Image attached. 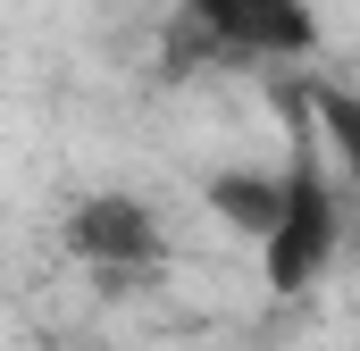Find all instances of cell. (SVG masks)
Returning <instances> with one entry per match:
<instances>
[{
  "label": "cell",
  "mask_w": 360,
  "mask_h": 351,
  "mask_svg": "<svg viewBox=\"0 0 360 351\" xmlns=\"http://www.w3.org/2000/svg\"><path fill=\"white\" fill-rule=\"evenodd\" d=\"M335 251H344L335 159H327V143H319V126L302 109V134L285 151V201H276V226L260 234V284L276 301H302V293H319V276L335 267Z\"/></svg>",
  "instance_id": "1"
},
{
  "label": "cell",
  "mask_w": 360,
  "mask_h": 351,
  "mask_svg": "<svg viewBox=\"0 0 360 351\" xmlns=\"http://www.w3.org/2000/svg\"><path fill=\"white\" fill-rule=\"evenodd\" d=\"M59 243H68V260L101 267V276H151V267L168 260V226H160V209L143 201V192H84L68 218H59Z\"/></svg>",
  "instance_id": "2"
},
{
  "label": "cell",
  "mask_w": 360,
  "mask_h": 351,
  "mask_svg": "<svg viewBox=\"0 0 360 351\" xmlns=\"http://www.w3.org/2000/svg\"><path fill=\"white\" fill-rule=\"evenodd\" d=\"M176 17L218 59H310L319 51L310 0H176Z\"/></svg>",
  "instance_id": "3"
},
{
  "label": "cell",
  "mask_w": 360,
  "mask_h": 351,
  "mask_svg": "<svg viewBox=\"0 0 360 351\" xmlns=\"http://www.w3.org/2000/svg\"><path fill=\"white\" fill-rule=\"evenodd\" d=\"M276 201H285V168H260V159H235V168L201 176V209L226 234H243V243H260L276 226Z\"/></svg>",
  "instance_id": "4"
},
{
  "label": "cell",
  "mask_w": 360,
  "mask_h": 351,
  "mask_svg": "<svg viewBox=\"0 0 360 351\" xmlns=\"http://www.w3.org/2000/svg\"><path fill=\"white\" fill-rule=\"evenodd\" d=\"M302 109H310L327 159L344 168V184L360 192V92H344V84H302Z\"/></svg>",
  "instance_id": "5"
}]
</instances>
